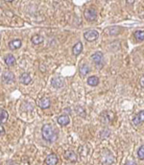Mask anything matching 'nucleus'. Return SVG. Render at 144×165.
<instances>
[{
	"instance_id": "obj_1",
	"label": "nucleus",
	"mask_w": 144,
	"mask_h": 165,
	"mask_svg": "<svg viewBox=\"0 0 144 165\" xmlns=\"http://www.w3.org/2000/svg\"><path fill=\"white\" fill-rule=\"evenodd\" d=\"M41 134L44 140L48 142H54L58 137L57 133L53 130L50 125H44L41 129Z\"/></svg>"
},
{
	"instance_id": "obj_2",
	"label": "nucleus",
	"mask_w": 144,
	"mask_h": 165,
	"mask_svg": "<svg viewBox=\"0 0 144 165\" xmlns=\"http://www.w3.org/2000/svg\"><path fill=\"white\" fill-rule=\"evenodd\" d=\"M9 118V114L5 110L0 109V134H5V130L3 128V124Z\"/></svg>"
},
{
	"instance_id": "obj_3",
	"label": "nucleus",
	"mask_w": 144,
	"mask_h": 165,
	"mask_svg": "<svg viewBox=\"0 0 144 165\" xmlns=\"http://www.w3.org/2000/svg\"><path fill=\"white\" fill-rule=\"evenodd\" d=\"M91 60L96 64L97 68H101L103 65V54L101 52H95L91 56Z\"/></svg>"
},
{
	"instance_id": "obj_4",
	"label": "nucleus",
	"mask_w": 144,
	"mask_h": 165,
	"mask_svg": "<svg viewBox=\"0 0 144 165\" xmlns=\"http://www.w3.org/2000/svg\"><path fill=\"white\" fill-rule=\"evenodd\" d=\"M98 36H99V33L95 30H88L84 34V38H85L87 41H94L98 38Z\"/></svg>"
},
{
	"instance_id": "obj_5",
	"label": "nucleus",
	"mask_w": 144,
	"mask_h": 165,
	"mask_svg": "<svg viewBox=\"0 0 144 165\" xmlns=\"http://www.w3.org/2000/svg\"><path fill=\"white\" fill-rule=\"evenodd\" d=\"M84 16H85V18L87 19V20L93 21V20H95V19L97 18V13L95 12V10L88 9V10H87V11L85 12Z\"/></svg>"
},
{
	"instance_id": "obj_6",
	"label": "nucleus",
	"mask_w": 144,
	"mask_h": 165,
	"mask_svg": "<svg viewBox=\"0 0 144 165\" xmlns=\"http://www.w3.org/2000/svg\"><path fill=\"white\" fill-rule=\"evenodd\" d=\"M144 122V110H141L140 112H138L133 119V123L135 126H139Z\"/></svg>"
},
{
	"instance_id": "obj_7",
	"label": "nucleus",
	"mask_w": 144,
	"mask_h": 165,
	"mask_svg": "<svg viewBox=\"0 0 144 165\" xmlns=\"http://www.w3.org/2000/svg\"><path fill=\"white\" fill-rule=\"evenodd\" d=\"M50 100H49V98H46V97H43V98L39 99L38 101V105L41 109H47L50 106Z\"/></svg>"
},
{
	"instance_id": "obj_8",
	"label": "nucleus",
	"mask_w": 144,
	"mask_h": 165,
	"mask_svg": "<svg viewBox=\"0 0 144 165\" xmlns=\"http://www.w3.org/2000/svg\"><path fill=\"white\" fill-rule=\"evenodd\" d=\"M58 158L55 154H50L45 159V164L46 165H56L58 163Z\"/></svg>"
},
{
	"instance_id": "obj_9",
	"label": "nucleus",
	"mask_w": 144,
	"mask_h": 165,
	"mask_svg": "<svg viewBox=\"0 0 144 165\" xmlns=\"http://www.w3.org/2000/svg\"><path fill=\"white\" fill-rule=\"evenodd\" d=\"M64 158H66V159H67V160L71 161V162L77 161L76 154L74 153L73 151H71V150H68V151H66V153H64Z\"/></svg>"
},
{
	"instance_id": "obj_10",
	"label": "nucleus",
	"mask_w": 144,
	"mask_h": 165,
	"mask_svg": "<svg viewBox=\"0 0 144 165\" xmlns=\"http://www.w3.org/2000/svg\"><path fill=\"white\" fill-rule=\"evenodd\" d=\"M2 79L5 82H6V84H10V82H12L14 80V75L11 71H6L3 74Z\"/></svg>"
},
{
	"instance_id": "obj_11",
	"label": "nucleus",
	"mask_w": 144,
	"mask_h": 165,
	"mask_svg": "<svg viewBox=\"0 0 144 165\" xmlns=\"http://www.w3.org/2000/svg\"><path fill=\"white\" fill-rule=\"evenodd\" d=\"M19 81L23 85H29L32 82V78L28 73H23L20 77H19Z\"/></svg>"
},
{
	"instance_id": "obj_12",
	"label": "nucleus",
	"mask_w": 144,
	"mask_h": 165,
	"mask_svg": "<svg viewBox=\"0 0 144 165\" xmlns=\"http://www.w3.org/2000/svg\"><path fill=\"white\" fill-rule=\"evenodd\" d=\"M70 122V120H69V117L67 115L63 114V115H61L58 117V123L61 125V126H66L69 124Z\"/></svg>"
},
{
	"instance_id": "obj_13",
	"label": "nucleus",
	"mask_w": 144,
	"mask_h": 165,
	"mask_svg": "<svg viewBox=\"0 0 144 165\" xmlns=\"http://www.w3.org/2000/svg\"><path fill=\"white\" fill-rule=\"evenodd\" d=\"M83 51V44H82V42H77L75 45L73 46L72 48V52H73V54L75 55V56H78L79 54H81V52Z\"/></svg>"
},
{
	"instance_id": "obj_14",
	"label": "nucleus",
	"mask_w": 144,
	"mask_h": 165,
	"mask_svg": "<svg viewBox=\"0 0 144 165\" xmlns=\"http://www.w3.org/2000/svg\"><path fill=\"white\" fill-rule=\"evenodd\" d=\"M20 46H21V40H14L9 43V47L11 48L12 50L18 49V48H20Z\"/></svg>"
},
{
	"instance_id": "obj_15",
	"label": "nucleus",
	"mask_w": 144,
	"mask_h": 165,
	"mask_svg": "<svg viewBox=\"0 0 144 165\" xmlns=\"http://www.w3.org/2000/svg\"><path fill=\"white\" fill-rule=\"evenodd\" d=\"M119 32H120V28H119L118 26H113V27H111L106 30V33H108L109 35H111V36L117 35V34H119Z\"/></svg>"
},
{
	"instance_id": "obj_16",
	"label": "nucleus",
	"mask_w": 144,
	"mask_h": 165,
	"mask_svg": "<svg viewBox=\"0 0 144 165\" xmlns=\"http://www.w3.org/2000/svg\"><path fill=\"white\" fill-rule=\"evenodd\" d=\"M87 84L90 86H96L99 84V79L96 76H90L87 79Z\"/></svg>"
},
{
	"instance_id": "obj_17",
	"label": "nucleus",
	"mask_w": 144,
	"mask_h": 165,
	"mask_svg": "<svg viewBox=\"0 0 144 165\" xmlns=\"http://www.w3.org/2000/svg\"><path fill=\"white\" fill-rule=\"evenodd\" d=\"M51 82H52V86L55 87V88H60V87H62L63 86V81L60 78H53Z\"/></svg>"
},
{
	"instance_id": "obj_18",
	"label": "nucleus",
	"mask_w": 144,
	"mask_h": 165,
	"mask_svg": "<svg viewBox=\"0 0 144 165\" xmlns=\"http://www.w3.org/2000/svg\"><path fill=\"white\" fill-rule=\"evenodd\" d=\"M31 41L34 44H41V42H43V38L41 35H34L31 38Z\"/></svg>"
},
{
	"instance_id": "obj_19",
	"label": "nucleus",
	"mask_w": 144,
	"mask_h": 165,
	"mask_svg": "<svg viewBox=\"0 0 144 165\" xmlns=\"http://www.w3.org/2000/svg\"><path fill=\"white\" fill-rule=\"evenodd\" d=\"M5 62H6L7 65H14L16 64V58L13 55H8L5 59Z\"/></svg>"
},
{
	"instance_id": "obj_20",
	"label": "nucleus",
	"mask_w": 144,
	"mask_h": 165,
	"mask_svg": "<svg viewBox=\"0 0 144 165\" xmlns=\"http://www.w3.org/2000/svg\"><path fill=\"white\" fill-rule=\"evenodd\" d=\"M79 71H80L82 76H86L87 73H89V67L87 64H82L79 68Z\"/></svg>"
},
{
	"instance_id": "obj_21",
	"label": "nucleus",
	"mask_w": 144,
	"mask_h": 165,
	"mask_svg": "<svg viewBox=\"0 0 144 165\" xmlns=\"http://www.w3.org/2000/svg\"><path fill=\"white\" fill-rule=\"evenodd\" d=\"M135 38H136V40H138V41H142L144 40V31H136L135 33Z\"/></svg>"
},
{
	"instance_id": "obj_22",
	"label": "nucleus",
	"mask_w": 144,
	"mask_h": 165,
	"mask_svg": "<svg viewBox=\"0 0 144 165\" xmlns=\"http://www.w3.org/2000/svg\"><path fill=\"white\" fill-rule=\"evenodd\" d=\"M137 156H138V158L139 159H144V145H142V146L139 147V149H138L137 151Z\"/></svg>"
},
{
	"instance_id": "obj_23",
	"label": "nucleus",
	"mask_w": 144,
	"mask_h": 165,
	"mask_svg": "<svg viewBox=\"0 0 144 165\" xmlns=\"http://www.w3.org/2000/svg\"><path fill=\"white\" fill-rule=\"evenodd\" d=\"M126 165H136V163L135 160H133V159H131V160H128L126 162Z\"/></svg>"
},
{
	"instance_id": "obj_24",
	"label": "nucleus",
	"mask_w": 144,
	"mask_h": 165,
	"mask_svg": "<svg viewBox=\"0 0 144 165\" xmlns=\"http://www.w3.org/2000/svg\"><path fill=\"white\" fill-rule=\"evenodd\" d=\"M139 84H140V86H141L142 88H144V76H142L141 78H140V80H139Z\"/></svg>"
}]
</instances>
